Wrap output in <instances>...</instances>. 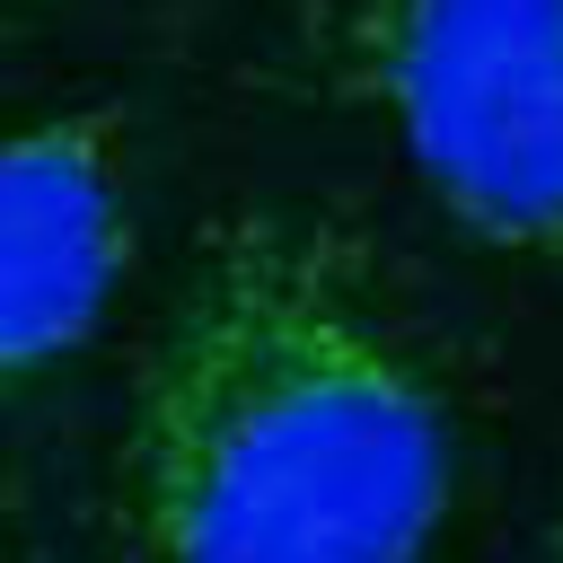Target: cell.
I'll return each instance as SVG.
<instances>
[{
	"mask_svg": "<svg viewBox=\"0 0 563 563\" xmlns=\"http://www.w3.org/2000/svg\"><path fill=\"white\" fill-rule=\"evenodd\" d=\"M123 563H431L457 396L378 246L246 202L202 229L114 431Z\"/></svg>",
	"mask_w": 563,
	"mask_h": 563,
	"instance_id": "cell-1",
	"label": "cell"
},
{
	"mask_svg": "<svg viewBox=\"0 0 563 563\" xmlns=\"http://www.w3.org/2000/svg\"><path fill=\"white\" fill-rule=\"evenodd\" d=\"M325 88L378 114L466 238L563 273V0H361Z\"/></svg>",
	"mask_w": 563,
	"mask_h": 563,
	"instance_id": "cell-2",
	"label": "cell"
},
{
	"mask_svg": "<svg viewBox=\"0 0 563 563\" xmlns=\"http://www.w3.org/2000/svg\"><path fill=\"white\" fill-rule=\"evenodd\" d=\"M132 273V176L114 114L0 123V405L62 369Z\"/></svg>",
	"mask_w": 563,
	"mask_h": 563,
	"instance_id": "cell-3",
	"label": "cell"
},
{
	"mask_svg": "<svg viewBox=\"0 0 563 563\" xmlns=\"http://www.w3.org/2000/svg\"><path fill=\"white\" fill-rule=\"evenodd\" d=\"M537 563H563V528H554V537H545V545H537Z\"/></svg>",
	"mask_w": 563,
	"mask_h": 563,
	"instance_id": "cell-4",
	"label": "cell"
},
{
	"mask_svg": "<svg viewBox=\"0 0 563 563\" xmlns=\"http://www.w3.org/2000/svg\"><path fill=\"white\" fill-rule=\"evenodd\" d=\"M0 9H9V0H0Z\"/></svg>",
	"mask_w": 563,
	"mask_h": 563,
	"instance_id": "cell-5",
	"label": "cell"
}]
</instances>
